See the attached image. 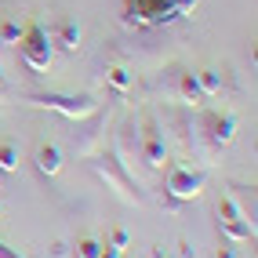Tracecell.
I'll list each match as a JSON object with an SVG mask.
<instances>
[{"label":"cell","instance_id":"cell-1","mask_svg":"<svg viewBox=\"0 0 258 258\" xmlns=\"http://www.w3.org/2000/svg\"><path fill=\"white\" fill-rule=\"evenodd\" d=\"M197 0H127V22L135 29H153V26H167L178 22L193 11Z\"/></svg>","mask_w":258,"mask_h":258},{"label":"cell","instance_id":"cell-2","mask_svg":"<svg viewBox=\"0 0 258 258\" xmlns=\"http://www.w3.org/2000/svg\"><path fill=\"white\" fill-rule=\"evenodd\" d=\"M88 160H91V171L113 189L120 200H127V204H142V200H146V193L139 189V182H135L127 171L116 164L113 153H95V157H88Z\"/></svg>","mask_w":258,"mask_h":258},{"label":"cell","instance_id":"cell-3","mask_svg":"<svg viewBox=\"0 0 258 258\" xmlns=\"http://www.w3.org/2000/svg\"><path fill=\"white\" fill-rule=\"evenodd\" d=\"M29 106H40V109H55L66 120H88L98 113V102L91 95H26Z\"/></svg>","mask_w":258,"mask_h":258},{"label":"cell","instance_id":"cell-4","mask_svg":"<svg viewBox=\"0 0 258 258\" xmlns=\"http://www.w3.org/2000/svg\"><path fill=\"white\" fill-rule=\"evenodd\" d=\"M164 193H167V200H175V204L197 200V197L204 193V171L189 167V164H167Z\"/></svg>","mask_w":258,"mask_h":258},{"label":"cell","instance_id":"cell-5","mask_svg":"<svg viewBox=\"0 0 258 258\" xmlns=\"http://www.w3.org/2000/svg\"><path fill=\"white\" fill-rule=\"evenodd\" d=\"M215 215H218V233L226 236L229 244H247V240H254V218H247L229 197L218 200Z\"/></svg>","mask_w":258,"mask_h":258},{"label":"cell","instance_id":"cell-6","mask_svg":"<svg viewBox=\"0 0 258 258\" xmlns=\"http://www.w3.org/2000/svg\"><path fill=\"white\" fill-rule=\"evenodd\" d=\"M15 47H19L22 62L29 66L33 73H44L47 66H51V55H55V47H51L47 33H44L40 26H26V29H22V40L15 44Z\"/></svg>","mask_w":258,"mask_h":258},{"label":"cell","instance_id":"cell-7","mask_svg":"<svg viewBox=\"0 0 258 258\" xmlns=\"http://www.w3.org/2000/svg\"><path fill=\"white\" fill-rule=\"evenodd\" d=\"M139 157L149 171H164L167 167V146H164V131L153 116L142 120V146H139Z\"/></svg>","mask_w":258,"mask_h":258},{"label":"cell","instance_id":"cell-8","mask_svg":"<svg viewBox=\"0 0 258 258\" xmlns=\"http://www.w3.org/2000/svg\"><path fill=\"white\" fill-rule=\"evenodd\" d=\"M236 116L233 113H204L200 120V135H204V142H208L211 149H222V146H229L236 139Z\"/></svg>","mask_w":258,"mask_h":258},{"label":"cell","instance_id":"cell-9","mask_svg":"<svg viewBox=\"0 0 258 258\" xmlns=\"http://www.w3.org/2000/svg\"><path fill=\"white\" fill-rule=\"evenodd\" d=\"M171 80H175V102H182V106H204V91L197 84V73H185V70H171Z\"/></svg>","mask_w":258,"mask_h":258},{"label":"cell","instance_id":"cell-10","mask_svg":"<svg viewBox=\"0 0 258 258\" xmlns=\"http://www.w3.org/2000/svg\"><path fill=\"white\" fill-rule=\"evenodd\" d=\"M102 127H106V113H95V127H88L84 135H73V149L80 153V157H95V153H98Z\"/></svg>","mask_w":258,"mask_h":258},{"label":"cell","instance_id":"cell-11","mask_svg":"<svg viewBox=\"0 0 258 258\" xmlns=\"http://www.w3.org/2000/svg\"><path fill=\"white\" fill-rule=\"evenodd\" d=\"M37 171H40L44 178H55L58 171H62V149L51 146V142L40 146V149H37Z\"/></svg>","mask_w":258,"mask_h":258},{"label":"cell","instance_id":"cell-12","mask_svg":"<svg viewBox=\"0 0 258 258\" xmlns=\"http://www.w3.org/2000/svg\"><path fill=\"white\" fill-rule=\"evenodd\" d=\"M55 44L73 55V51L80 47V22H77V19H62L58 29H55Z\"/></svg>","mask_w":258,"mask_h":258},{"label":"cell","instance_id":"cell-13","mask_svg":"<svg viewBox=\"0 0 258 258\" xmlns=\"http://www.w3.org/2000/svg\"><path fill=\"white\" fill-rule=\"evenodd\" d=\"M106 80H109V91H113L116 98H124V95L135 88V73L127 70V66H109V70H106Z\"/></svg>","mask_w":258,"mask_h":258},{"label":"cell","instance_id":"cell-14","mask_svg":"<svg viewBox=\"0 0 258 258\" xmlns=\"http://www.w3.org/2000/svg\"><path fill=\"white\" fill-rule=\"evenodd\" d=\"M197 84H200L204 98H215V95H222V88H226V73H218V70H200V73H197Z\"/></svg>","mask_w":258,"mask_h":258},{"label":"cell","instance_id":"cell-15","mask_svg":"<svg viewBox=\"0 0 258 258\" xmlns=\"http://www.w3.org/2000/svg\"><path fill=\"white\" fill-rule=\"evenodd\" d=\"M19 164H22V149L4 139V142H0V175H15Z\"/></svg>","mask_w":258,"mask_h":258},{"label":"cell","instance_id":"cell-16","mask_svg":"<svg viewBox=\"0 0 258 258\" xmlns=\"http://www.w3.org/2000/svg\"><path fill=\"white\" fill-rule=\"evenodd\" d=\"M22 22H15V19H4V22H0V44H4V47H15V44H19L22 40Z\"/></svg>","mask_w":258,"mask_h":258},{"label":"cell","instance_id":"cell-17","mask_svg":"<svg viewBox=\"0 0 258 258\" xmlns=\"http://www.w3.org/2000/svg\"><path fill=\"white\" fill-rule=\"evenodd\" d=\"M77 258H102V240L98 236H80L77 247H73Z\"/></svg>","mask_w":258,"mask_h":258},{"label":"cell","instance_id":"cell-18","mask_svg":"<svg viewBox=\"0 0 258 258\" xmlns=\"http://www.w3.org/2000/svg\"><path fill=\"white\" fill-rule=\"evenodd\" d=\"M70 254H73V247L66 244V240H55V244L44 251V258H70Z\"/></svg>","mask_w":258,"mask_h":258},{"label":"cell","instance_id":"cell-19","mask_svg":"<svg viewBox=\"0 0 258 258\" xmlns=\"http://www.w3.org/2000/svg\"><path fill=\"white\" fill-rule=\"evenodd\" d=\"M109 244H116V247H124V251H127V244H131V233H127L124 226H116V229L109 233Z\"/></svg>","mask_w":258,"mask_h":258},{"label":"cell","instance_id":"cell-20","mask_svg":"<svg viewBox=\"0 0 258 258\" xmlns=\"http://www.w3.org/2000/svg\"><path fill=\"white\" fill-rule=\"evenodd\" d=\"M178 258H197V247L189 240H178Z\"/></svg>","mask_w":258,"mask_h":258},{"label":"cell","instance_id":"cell-21","mask_svg":"<svg viewBox=\"0 0 258 258\" xmlns=\"http://www.w3.org/2000/svg\"><path fill=\"white\" fill-rule=\"evenodd\" d=\"M102 258H124V247H116V244H102Z\"/></svg>","mask_w":258,"mask_h":258},{"label":"cell","instance_id":"cell-22","mask_svg":"<svg viewBox=\"0 0 258 258\" xmlns=\"http://www.w3.org/2000/svg\"><path fill=\"white\" fill-rule=\"evenodd\" d=\"M215 258H240V251H236V247H218Z\"/></svg>","mask_w":258,"mask_h":258},{"label":"cell","instance_id":"cell-23","mask_svg":"<svg viewBox=\"0 0 258 258\" xmlns=\"http://www.w3.org/2000/svg\"><path fill=\"white\" fill-rule=\"evenodd\" d=\"M0 258H22V254L15 251V247H8V244H0Z\"/></svg>","mask_w":258,"mask_h":258},{"label":"cell","instance_id":"cell-24","mask_svg":"<svg viewBox=\"0 0 258 258\" xmlns=\"http://www.w3.org/2000/svg\"><path fill=\"white\" fill-rule=\"evenodd\" d=\"M153 258H164V247L157 244V247H153Z\"/></svg>","mask_w":258,"mask_h":258},{"label":"cell","instance_id":"cell-25","mask_svg":"<svg viewBox=\"0 0 258 258\" xmlns=\"http://www.w3.org/2000/svg\"><path fill=\"white\" fill-rule=\"evenodd\" d=\"M4 215H8V208H4V200H0V218H4Z\"/></svg>","mask_w":258,"mask_h":258}]
</instances>
